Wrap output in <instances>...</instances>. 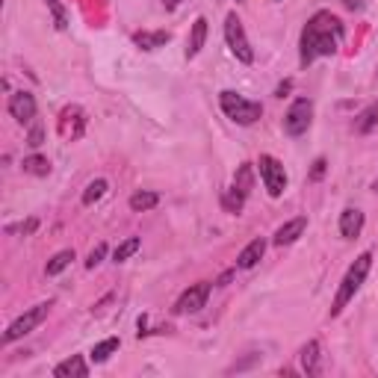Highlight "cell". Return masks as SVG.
Returning <instances> with one entry per match:
<instances>
[{"label": "cell", "instance_id": "cell-1", "mask_svg": "<svg viewBox=\"0 0 378 378\" xmlns=\"http://www.w3.org/2000/svg\"><path fill=\"white\" fill-rule=\"evenodd\" d=\"M346 36V27L331 12H316L302 30V65H311L320 56H334Z\"/></svg>", "mask_w": 378, "mask_h": 378}, {"label": "cell", "instance_id": "cell-2", "mask_svg": "<svg viewBox=\"0 0 378 378\" xmlns=\"http://www.w3.org/2000/svg\"><path fill=\"white\" fill-rule=\"evenodd\" d=\"M370 269H373V254H370V252H364V254L357 257V260L349 266V272H346L343 284H340V290H337L334 304H331V316H340V313H343V307L352 302L357 290H361V284L366 281Z\"/></svg>", "mask_w": 378, "mask_h": 378}, {"label": "cell", "instance_id": "cell-3", "mask_svg": "<svg viewBox=\"0 0 378 378\" xmlns=\"http://www.w3.org/2000/svg\"><path fill=\"white\" fill-rule=\"evenodd\" d=\"M219 104H222V113L231 118V122L243 124V127L254 124L257 118L263 115V107H260V104H257V101H248V98L231 92V89H225V92L219 95Z\"/></svg>", "mask_w": 378, "mask_h": 378}, {"label": "cell", "instance_id": "cell-4", "mask_svg": "<svg viewBox=\"0 0 378 378\" xmlns=\"http://www.w3.org/2000/svg\"><path fill=\"white\" fill-rule=\"evenodd\" d=\"M51 307L54 302H42V304H36V307H30V311L24 316H18V320L6 328V334H3V343H15V340H21L24 334H30L33 328H38L45 320H47V313H51Z\"/></svg>", "mask_w": 378, "mask_h": 378}, {"label": "cell", "instance_id": "cell-5", "mask_svg": "<svg viewBox=\"0 0 378 378\" xmlns=\"http://www.w3.org/2000/svg\"><path fill=\"white\" fill-rule=\"evenodd\" d=\"M225 38H227V47H231L234 56L240 59L243 65H252L254 63L252 42H248V36H245V30H243V21L234 12L225 18Z\"/></svg>", "mask_w": 378, "mask_h": 378}, {"label": "cell", "instance_id": "cell-6", "mask_svg": "<svg viewBox=\"0 0 378 378\" xmlns=\"http://www.w3.org/2000/svg\"><path fill=\"white\" fill-rule=\"evenodd\" d=\"M257 166H260V177H263L266 192H269L272 198H281L284 189H287V172H284V166L278 163L275 157H269V154H260Z\"/></svg>", "mask_w": 378, "mask_h": 378}, {"label": "cell", "instance_id": "cell-7", "mask_svg": "<svg viewBox=\"0 0 378 378\" xmlns=\"http://www.w3.org/2000/svg\"><path fill=\"white\" fill-rule=\"evenodd\" d=\"M311 118H313V101L311 98H298L284 115V131L290 136H302L311 127Z\"/></svg>", "mask_w": 378, "mask_h": 378}, {"label": "cell", "instance_id": "cell-8", "mask_svg": "<svg viewBox=\"0 0 378 378\" xmlns=\"http://www.w3.org/2000/svg\"><path fill=\"white\" fill-rule=\"evenodd\" d=\"M207 296H210V284L207 281H198V284H192L189 290H184L181 293V298L175 302V313H198L201 307L207 304Z\"/></svg>", "mask_w": 378, "mask_h": 378}, {"label": "cell", "instance_id": "cell-9", "mask_svg": "<svg viewBox=\"0 0 378 378\" xmlns=\"http://www.w3.org/2000/svg\"><path fill=\"white\" fill-rule=\"evenodd\" d=\"M9 115L21 124H30L36 118V98L30 92H15L9 98Z\"/></svg>", "mask_w": 378, "mask_h": 378}, {"label": "cell", "instance_id": "cell-10", "mask_svg": "<svg viewBox=\"0 0 378 378\" xmlns=\"http://www.w3.org/2000/svg\"><path fill=\"white\" fill-rule=\"evenodd\" d=\"M304 227H307V219L304 216H298V219H290V222H284L281 227L275 231V245H290V243H296L298 236L304 234Z\"/></svg>", "mask_w": 378, "mask_h": 378}, {"label": "cell", "instance_id": "cell-11", "mask_svg": "<svg viewBox=\"0 0 378 378\" xmlns=\"http://www.w3.org/2000/svg\"><path fill=\"white\" fill-rule=\"evenodd\" d=\"M361 231H364V213L355 210V207H346V210L340 213V234L346 236V240H355Z\"/></svg>", "mask_w": 378, "mask_h": 378}, {"label": "cell", "instance_id": "cell-12", "mask_svg": "<svg viewBox=\"0 0 378 378\" xmlns=\"http://www.w3.org/2000/svg\"><path fill=\"white\" fill-rule=\"evenodd\" d=\"M263 252H266V243L257 236V240H252L240 252V257H236V266H240V269H254V266L263 260Z\"/></svg>", "mask_w": 378, "mask_h": 378}, {"label": "cell", "instance_id": "cell-13", "mask_svg": "<svg viewBox=\"0 0 378 378\" xmlns=\"http://www.w3.org/2000/svg\"><path fill=\"white\" fill-rule=\"evenodd\" d=\"M204 42H207V18H195L192 33H189V42H186V59H195L201 54Z\"/></svg>", "mask_w": 378, "mask_h": 378}, {"label": "cell", "instance_id": "cell-14", "mask_svg": "<svg viewBox=\"0 0 378 378\" xmlns=\"http://www.w3.org/2000/svg\"><path fill=\"white\" fill-rule=\"evenodd\" d=\"M54 375H56V378H68V375L86 378V375H89V366H86V361H83L80 355H71V357H68V361H63V364L56 366Z\"/></svg>", "mask_w": 378, "mask_h": 378}, {"label": "cell", "instance_id": "cell-15", "mask_svg": "<svg viewBox=\"0 0 378 378\" xmlns=\"http://www.w3.org/2000/svg\"><path fill=\"white\" fill-rule=\"evenodd\" d=\"M168 38H172V36H168L166 30H154V33H136L133 42L142 47V51H157V47H166L168 45Z\"/></svg>", "mask_w": 378, "mask_h": 378}, {"label": "cell", "instance_id": "cell-16", "mask_svg": "<svg viewBox=\"0 0 378 378\" xmlns=\"http://www.w3.org/2000/svg\"><path fill=\"white\" fill-rule=\"evenodd\" d=\"M320 343L316 340H311L302 349V370L307 373V375H320Z\"/></svg>", "mask_w": 378, "mask_h": 378}, {"label": "cell", "instance_id": "cell-17", "mask_svg": "<svg viewBox=\"0 0 378 378\" xmlns=\"http://www.w3.org/2000/svg\"><path fill=\"white\" fill-rule=\"evenodd\" d=\"M157 204H160V195H157V192H148V189H142V192H133V195H131V210H133V213L154 210Z\"/></svg>", "mask_w": 378, "mask_h": 378}, {"label": "cell", "instance_id": "cell-18", "mask_svg": "<svg viewBox=\"0 0 378 378\" xmlns=\"http://www.w3.org/2000/svg\"><path fill=\"white\" fill-rule=\"evenodd\" d=\"M252 186H254V166L243 163L240 168H236V175H234V189H240V192L248 198V192H252Z\"/></svg>", "mask_w": 378, "mask_h": 378}, {"label": "cell", "instance_id": "cell-19", "mask_svg": "<svg viewBox=\"0 0 378 378\" xmlns=\"http://www.w3.org/2000/svg\"><path fill=\"white\" fill-rule=\"evenodd\" d=\"M71 260H74V252H71V248H65V252H59V254H54L51 260H47L45 272L54 278V275H59V272H65L68 266H71Z\"/></svg>", "mask_w": 378, "mask_h": 378}, {"label": "cell", "instance_id": "cell-20", "mask_svg": "<svg viewBox=\"0 0 378 378\" xmlns=\"http://www.w3.org/2000/svg\"><path fill=\"white\" fill-rule=\"evenodd\" d=\"M139 248H142V240H139V236H127V240H124V243H122V245H118L115 252H113V260H115V263L131 260V257L139 252Z\"/></svg>", "mask_w": 378, "mask_h": 378}, {"label": "cell", "instance_id": "cell-21", "mask_svg": "<svg viewBox=\"0 0 378 378\" xmlns=\"http://www.w3.org/2000/svg\"><path fill=\"white\" fill-rule=\"evenodd\" d=\"M118 346H122V343H118V337H107V340H101V343H98L95 349H92V361H95V364L109 361V355L118 352Z\"/></svg>", "mask_w": 378, "mask_h": 378}, {"label": "cell", "instance_id": "cell-22", "mask_svg": "<svg viewBox=\"0 0 378 378\" xmlns=\"http://www.w3.org/2000/svg\"><path fill=\"white\" fill-rule=\"evenodd\" d=\"M107 189H109V184L104 181V177H98V181H92L86 186V192H83V204L86 207H92L95 201H101V198L107 195Z\"/></svg>", "mask_w": 378, "mask_h": 378}, {"label": "cell", "instance_id": "cell-23", "mask_svg": "<svg viewBox=\"0 0 378 378\" xmlns=\"http://www.w3.org/2000/svg\"><path fill=\"white\" fill-rule=\"evenodd\" d=\"M375 124H378V104H373L370 109H364L361 118L355 122V131H357V133H370Z\"/></svg>", "mask_w": 378, "mask_h": 378}, {"label": "cell", "instance_id": "cell-24", "mask_svg": "<svg viewBox=\"0 0 378 378\" xmlns=\"http://www.w3.org/2000/svg\"><path fill=\"white\" fill-rule=\"evenodd\" d=\"M243 204H245V195L240 192V189H227V192L222 195V207L227 213H240Z\"/></svg>", "mask_w": 378, "mask_h": 378}, {"label": "cell", "instance_id": "cell-25", "mask_svg": "<svg viewBox=\"0 0 378 378\" xmlns=\"http://www.w3.org/2000/svg\"><path fill=\"white\" fill-rule=\"evenodd\" d=\"M24 172H30V175H38V177H45L47 172H51V163H47L45 157L33 154V157H27V160H24Z\"/></svg>", "mask_w": 378, "mask_h": 378}, {"label": "cell", "instance_id": "cell-26", "mask_svg": "<svg viewBox=\"0 0 378 378\" xmlns=\"http://www.w3.org/2000/svg\"><path fill=\"white\" fill-rule=\"evenodd\" d=\"M47 9L54 12V24H56V30H65V27H68V15H65L63 0H47Z\"/></svg>", "mask_w": 378, "mask_h": 378}, {"label": "cell", "instance_id": "cell-27", "mask_svg": "<svg viewBox=\"0 0 378 378\" xmlns=\"http://www.w3.org/2000/svg\"><path fill=\"white\" fill-rule=\"evenodd\" d=\"M104 254H107V245H104V243H101V245H95V248H92V252H89L86 269H95V266H98V263H101V260H104Z\"/></svg>", "mask_w": 378, "mask_h": 378}, {"label": "cell", "instance_id": "cell-28", "mask_svg": "<svg viewBox=\"0 0 378 378\" xmlns=\"http://www.w3.org/2000/svg\"><path fill=\"white\" fill-rule=\"evenodd\" d=\"M42 139H45V133H42V127H33V131H30V136H27V145L30 148H38V145H42Z\"/></svg>", "mask_w": 378, "mask_h": 378}, {"label": "cell", "instance_id": "cell-29", "mask_svg": "<svg viewBox=\"0 0 378 378\" xmlns=\"http://www.w3.org/2000/svg\"><path fill=\"white\" fill-rule=\"evenodd\" d=\"M325 166H328L325 160H316V163H313V172H311V181H320V177L325 175Z\"/></svg>", "mask_w": 378, "mask_h": 378}, {"label": "cell", "instance_id": "cell-30", "mask_svg": "<svg viewBox=\"0 0 378 378\" xmlns=\"http://www.w3.org/2000/svg\"><path fill=\"white\" fill-rule=\"evenodd\" d=\"M36 227H38V222H36V219H30V222H24L21 227H18V231H21V234L27 236V234H33V231H36Z\"/></svg>", "mask_w": 378, "mask_h": 378}, {"label": "cell", "instance_id": "cell-31", "mask_svg": "<svg viewBox=\"0 0 378 378\" xmlns=\"http://www.w3.org/2000/svg\"><path fill=\"white\" fill-rule=\"evenodd\" d=\"M163 6L166 9H177V6H181V0H163Z\"/></svg>", "mask_w": 378, "mask_h": 378}, {"label": "cell", "instance_id": "cell-32", "mask_svg": "<svg viewBox=\"0 0 378 378\" xmlns=\"http://www.w3.org/2000/svg\"><path fill=\"white\" fill-rule=\"evenodd\" d=\"M373 189H375V192H378V181H375V184H373Z\"/></svg>", "mask_w": 378, "mask_h": 378}]
</instances>
